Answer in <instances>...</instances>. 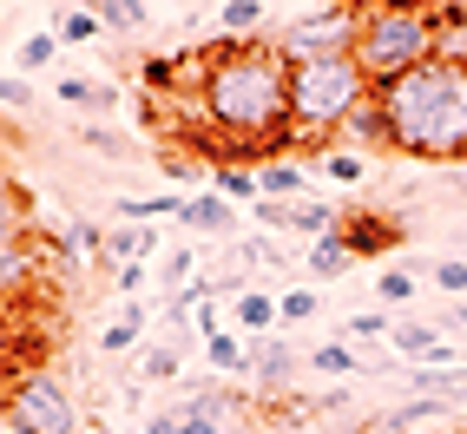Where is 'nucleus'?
I'll use <instances>...</instances> for the list:
<instances>
[{
	"label": "nucleus",
	"mask_w": 467,
	"mask_h": 434,
	"mask_svg": "<svg viewBox=\"0 0 467 434\" xmlns=\"http://www.w3.org/2000/svg\"><path fill=\"white\" fill-rule=\"evenodd\" d=\"M395 323H389V309H362V316H349L342 323V336H356V343H376V336H389Z\"/></svg>",
	"instance_id": "obj_36"
},
{
	"label": "nucleus",
	"mask_w": 467,
	"mask_h": 434,
	"mask_svg": "<svg viewBox=\"0 0 467 434\" xmlns=\"http://www.w3.org/2000/svg\"><path fill=\"white\" fill-rule=\"evenodd\" d=\"M0 434H34V428H20V421H7V415H0Z\"/></svg>",
	"instance_id": "obj_50"
},
{
	"label": "nucleus",
	"mask_w": 467,
	"mask_h": 434,
	"mask_svg": "<svg viewBox=\"0 0 467 434\" xmlns=\"http://www.w3.org/2000/svg\"><path fill=\"white\" fill-rule=\"evenodd\" d=\"M86 434H99V428H86Z\"/></svg>",
	"instance_id": "obj_54"
},
{
	"label": "nucleus",
	"mask_w": 467,
	"mask_h": 434,
	"mask_svg": "<svg viewBox=\"0 0 467 434\" xmlns=\"http://www.w3.org/2000/svg\"><path fill=\"white\" fill-rule=\"evenodd\" d=\"M159 165H165V178H211V171H198V159H192V151H159Z\"/></svg>",
	"instance_id": "obj_41"
},
{
	"label": "nucleus",
	"mask_w": 467,
	"mask_h": 434,
	"mask_svg": "<svg viewBox=\"0 0 467 434\" xmlns=\"http://www.w3.org/2000/svg\"><path fill=\"white\" fill-rule=\"evenodd\" d=\"M204 362L217 376H231V382H251V336H237V329L204 336Z\"/></svg>",
	"instance_id": "obj_15"
},
{
	"label": "nucleus",
	"mask_w": 467,
	"mask_h": 434,
	"mask_svg": "<svg viewBox=\"0 0 467 434\" xmlns=\"http://www.w3.org/2000/svg\"><path fill=\"white\" fill-rule=\"evenodd\" d=\"M7 382H14V376H7V362H0V395H7Z\"/></svg>",
	"instance_id": "obj_51"
},
{
	"label": "nucleus",
	"mask_w": 467,
	"mask_h": 434,
	"mask_svg": "<svg viewBox=\"0 0 467 434\" xmlns=\"http://www.w3.org/2000/svg\"><path fill=\"white\" fill-rule=\"evenodd\" d=\"M178 434H224V421H204V415H178Z\"/></svg>",
	"instance_id": "obj_45"
},
{
	"label": "nucleus",
	"mask_w": 467,
	"mask_h": 434,
	"mask_svg": "<svg viewBox=\"0 0 467 434\" xmlns=\"http://www.w3.org/2000/svg\"><path fill=\"white\" fill-rule=\"evenodd\" d=\"M415 388L434 401H467V368H415Z\"/></svg>",
	"instance_id": "obj_30"
},
{
	"label": "nucleus",
	"mask_w": 467,
	"mask_h": 434,
	"mask_svg": "<svg viewBox=\"0 0 467 434\" xmlns=\"http://www.w3.org/2000/svg\"><path fill=\"white\" fill-rule=\"evenodd\" d=\"M441 53V20L434 14H362L356 26V67L368 86H389L401 73L428 67V59Z\"/></svg>",
	"instance_id": "obj_4"
},
{
	"label": "nucleus",
	"mask_w": 467,
	"mask_h": 434,
	"mask_svg": "<svg viewBox=\"0 0 467 434\" xmlns=\"http://www.w3.org/2000/svg\"><path fill=\"white\" fill-rule=\"evenodd\" d=\"M53 243H59V257H73V264H92V257H106V231L92 224V217H73V224L59 231Z\"/></svg>",
	"instance_id": "obj_23"
},
{
	"label": "nucleus",
	"mask_w": 467,
	"mask_h": 434,
	"mask_svg": "<svg viewBox=\"0 0 467 434\" xmlns=\"http://www.w3.org/2000/svg\"><path fill=\"white\" fill-rule=\"evenodd\" d=\"M0 106L26 112V106H34V86H26V79H0Z\"/></svg>",
	"instance_id": "obj_43"
},
{
	"label": "nucleus",
	"mask_w": 467,
	"mask_h": 434,
	"mask_svg": "<svg viewBox=\"0 0 467 434\" xmlns=\"http://www.w3.org/2000/svg\"><path fill=\"white\" fill-rule=\"evenodd\" d=\"M323 296L317 290H276V323H317Z\"/></svg>",
	"instance_id": "obj_33"
},
{
	"label": "nucleus",
	"mask_w": 467,
	"mask_h": 434,
	"mask_svg": "<svg viewBox=\"0 0 467 434\" xmlns=\"http://www.w3.org/2000/svg\"><path fill=\"white\" fill-rule=\"evenodd\" d=\"M290 376H296V349L284 336H251V388L276 395V388H290Z\"/></svg>",
	"instance_id": "obj_10"
},
{
	"label": "nucleus",
	"mask_w": 467,
	"mask_h": 434,
	"mask_svg": "<svg viewBox=\"0 0 467 434\" xmlns=\"http://www.w3.org/2000/svg\"><path fill=\"white\" fill-rule=\"evenodd\" d=\"M204 151L211 165H244V159H290V59L276 40H211L204 46Z\"/></svg>",
	"instance_id": "obj_1"
},
{
	"label": "nucleus",
	"mask_w": 467,
	"mask_h": 434,
	"mask_svg": "<svg viewBox=\"0 0 467 434\" xmlns=\"http://www.w3.org/2000/svg\"><path fill=\"white\" fill-rule=\"evenodd\" d=\"M434 290H441V296H467V257H441V264H434Z\"/></svg>",
	"instance_id": "obj_37"
},
{
	"label": "nucleus",
	"mask_w": 467,
	"mask_h": 434,
	"mask_svg": "<svg viewBox=\"0 0 467 434\" xmlns=\"http://www.w3.org/2000/svg\"><path fill=\"white\" fill-rule=\"evenodd\" d=\"M257 191L276 198V204H296V198L309 191V165L296 159V151H290V159H264V165H257Z\"/></svg>",
	"instance_id": "obj_14"
},
{
	"label": "nucleus",
	"mask_w": 467,
	"mask_h": 434,
	"mask_svg": "<svg viewBox=\"0 0 467 434\" xmlns=\"http://www.w3.org/2000/svg\"><path fill=\"white\" fill-rule=\"evenodd\" d=\"M356 26H362V7H323V14H303L296 26L276 34V53L290 67H309V59H349L356 53Z\"/></svg>",
	"instance_id": "obj_6"
},
{
	"label": "nucleus",
	"mask_w": 467,
	"mask_h": 434,
	"mask_svg": "<svg viewBox=\"0 0 467 434\" xmlns=\"http://www.w3.org/2000/svg\"><path fill=\"white\" fill-rule=\"evenodd\" d=\"M336 231V211L323 198H296L284 204V237H329Z\"/></svg>",
	"instance_id": "obj_22"
},
{
	"label": "nucleus",
	"mask_w": 467,
	"mask_h": 434,
	"mask_svg": "<svg viewBox=\"0 0 467 434\" xmlns=\"http://www.w3.org/2000/svg\"><path fill=\"white\" fill-rule=\"evenodd\" d=\"M309 368H317V376H356V349L349 343H317V349H309Z\"/></svg>",
	"instance_id": "obj_32"
},
{
	"label": "nucleus",
	"mask_w": 467,
	"mask_h": 434,
	"mask_svg": "<svg viewBox=\"0 0 467 434\" xmlns=\"http://www.w3.org/2000/svg\"><path fill=\"white\" fill-rule=\"evenodd\" d=\"M99 34H106V20H99V7H86V0L53 14V40H59V46H92Z\"/></svg>",
	"instance_id": "obj_21"
},
{
	"label": "nucleus",
	"mask_w": 467,
	"mask_h": 434,
	"mask_svg": "<svg viewBox=\"0 0 467 434\" xmlns=\"http://www.w3.org/2000/svg\"><path fill=\"white\" fill-rule=\"evenodd\" d=\"M389 112V151L421 165H467V67L434 53L428 67L376 86Z\"/></svg>",
	"instance_id": "obj_2"
},
{
	"label": "nucleus",
	"mask_w": 467,
	"mask_h": 434,
	"mask_svg": "<svg viewBox=\"0 0 467 434\" xmlns=\"http://www.w3.org/2000/svg\"><path fill=\"white\" fill-rule=\"evenodd\" d=\"M178 224L198 231V237H237V204H224L217 191H198L178 204Z\"/></svg>",
	"instance_id": "obj_11"
},
{
	"label": "nucleus",
	"mask_w": 467,
	"mask_h": 434,
	"mask_svg": "<svg viewBox=\"0 0 467 434\" xmlns=\"http://www.w3.org/2000/svg\"><path fill=\"white\" fill-rule=\"evenodd\" d=\"M303 264H309V276H317V284H336V276H349V264H356V257H349V243L329 231V237L309 243V257H303Z\"/></svg>",
	"instance_id": "obj_24"
},
{
	"label": "nucleus",
	"mask_w": 467,
	"mask_h": 434,
	"mask_svg": "<svg viewBox=\"0 0 467 434\" xmlns=\"http://www.w3.org/2000/svg\"><path fill=\"white\" fill-rule=\"evenodd\" d=\"M270 434H276V428H270Z\"/></svg>",
	"instance_id": "obj_56"
},
{
	"label": "nucleus",
	"mask_w": 467,
	"mask_h": 434,
	"mask_svg": "<svg viewBox=\"0 0 467 434\" xmlns=\"http://www.w3.org/2000/svg\"><path fill=\"white\" fill-rule=\"evenodd\" d=\"M139 284H145V264H126V270H119V290H126V296H139Z\"/></svg>",
	"instance_id": "obj_47"
},
{
	"label": "nucleus",
	"mask_w": 467,
	"mask_h": 434,
	"mask_svg": "<svg viewBox=\"0 0 467 434\" xmlns=\"http://www.w3.org/2000/svg\"><path fill=\"white\" fill-rule=\"evenodd\" d=\"M178 191H151V198H119V224H159V217H178Z\"/></svg>",
	"instance_id": "obj_25"
},
{
	"label": "nucleus",
	"mask_w": 467,
	"mask_h": 434,
	"mask_svg": "<svg viewBox=\"0 0 467 434\" xmlns=\"http://www.w3.org/2000/svg\"><path fill=\"white\" fill-rule=\"evenodd\" d=\"M0 415L34 428V434H86L79 395L59 376H47V368H20V376L7 382V395H0Z\"/></svg>",
	"instance_id": "obj_5"
},
{
	"label": "nucleus",
	"mask_w": 467,
	"mask_h": 434,
	"mask_svg": "<svg viewBox=\"0 0 467 434\" xmlns=\"http://www.w3.org/2000/svg\"><path fill=\"white\" fill-rule=\"evenodd\" d=\"M204 191H217L224 204H237V211H251L264 191H257V171L251 165H211V178H204Z\"/></svg>",
	"instance_id": "obj_20"
},
{
	"label": "nucleus",
	"mask_w": 467,
	"mask_h": 434,
	"mask_svg": "<svg viewBox=\"0 0 467 434\" xmlns=\"http://www.w3.org/2000/svg\"><path fill=\"white\" fill-rule=\"evenodd\" d=\"M448 415V401H434V395H415V401H401V408H389L376 428H389V434H409V428H421V421H441Z\"/></svg>",
	"instance_id": "obj_26"
},
{
	"label": "nucleus",
	"mask_w": 467,
	"mask_h": 434,
	"mask_svg": "<svg viewBox=\"0 0 467 434\" xmlns=\"http://www.w3.org/2000/svg\"><path fill=\"white\" fill-rule=\"evenodd\" d=\"M79 145H92L99 159H126V139H119V132H106V126H86V132H79Z\"/></svg>",
	"instance_id": "obj_40"
},
{
	"label": "nucleus",
	"mask_w": 467,
	"mask_h": 434,
	"mask_svg": "<svg viewBox=\"0 0 467 434\" xmlns=\"http://www.w3.org/2000/svg\"><path fill=\"white\" fill-rule=\"evenodd\" d=\"M336 237L349 243V257H389V251H401V243H409L401 217H389V211H368V204L336 211Z\"/></svg>",
	"instance_id": "obj_7"
},
{
	"label": "nucleus",
	"mask_w": 467,
	"mask_h": 434,
	"mask_svg": "<svg viewBox=\"0 0 467 434\" xmlns=\"http://www.w3.org/2000/svg\"><path fill=\"white\" fill-rule=\"evenodd\" d=\"M217 7H224V0H217Z\"/></svg>",
	"instance_id": "obj_55"
},
{
	"label": "nucleus",
	"mask_w": 467,
	"mask_h": 434,
	"mask_svg": "<svg viewBox=\"0 0 467 434\" xmlns=\"http://www.w3.org/2000/svg\"><path fill=\"white\" fill-rule=\"evenodd\" d=\"M368 92L376 86L362 79L356 59H309V67H290V145H296V159L309 145H336L342 119H349Z\"/></svg>",
	"instance_id": "obj_3"
},
{
	"label": "nucleus",
	"mask_w": 467,
	"mask_h": 434,
	"mask_svg": "<svg viewBox=\"0 0 467 434\" xmlns=\"http://www.w3.org/2000/svg\"><path fill=\"white\" fill-rule=\"evenodd\" d=\"M34 284H40V257H34V243H0V309L7 316H20V303L34 296Z\"/></svg>",
	"instance_id": "obj_9"
},
{
	"label": "nucleus",
	"mask_w": 467,
	"mask_h": 434,
	"mask_svg": "<svg viewBox=\"0 0 467 434\" xmlns=\"http://www.w3.org/2000/svg\"><path fill=\"white\" fill-rule=\"evenodd\" d=\"M389 349H395L401 362H415V368H454V362H461L454 336H448L441 323H395V329H389Z\"/></svg>",
	"instance_id": "obj_8"
},
{
	"label": "nucleus",
	"mask_w": 467,
	"mask_h": 434,
	"mask_svg": "<svg viewBox=\"0 0 467 434\" xmlns=\"http://www.w3.org/2000/svg\"><path fill=\"white\" fill-rule=\"evenodd\" d=\"M362 171H368L362 151H349V145H329V151H323V178H329V184H362Z\"/></svg>",
	"instance_id": "obj_31"
},
{
	"label": "nucleus",
	"mask_w": 467,
	"mask_h": 434,
	"mask_svg": "<svg viewBox=\"0 0 467 434\" xmlns=\"http://www.w3.org/2000/svg\"><path fill=\"white\" fill-rule=\"evenodd\" d=\"M145 329H151V309L132 296V303L99 329V349H106V356H139V349H145Z\"/></svg>",
	"instance_id": "obj_13"
},
{
	"label": "nucleus",
	"mask_w": 467,
	"mask_h": 434,
	"mask_svg": "<svg viewBox=\"0 0 467 434\" xmlns=\"http://www.w3.org/2000/svg\"><path fill=\"white\" fill-rule=\"evenodd\" d=\"M336 139L349 145V151H389V112H382L376 92H368V99H362L349 119H342V132H336Z\"/></svg>",
	"instance_id": "obj_12"
},
{
	"label": "nucleus",
	"mask_w": 467,
	"mask_h": 434,
	"mask_svg": "<svg viewBox=\"0 0 467 434\" xmlns=\"http://www.w3.org/2000/svg\"><path fill=\"white\" fill-rule=\"evenodd\" d=\"M461 198H467V178H461Z\"/></svg>",
	"instance_id": "obj_52"
},
{
	"label": "nucleus",
	"mask_w": 467,
	"mask_h": 434,
	"mask_svg": "<svg viewBox=\"0 0 467 434\" xmlns=\"http://www.w3.org/2000/svg\"><path fill=\"white\" fill-rule=\"evenodd\" d=\"M231 323H237V336H276V290H237Z\"/></svg>",
	"instance_id": "obj_17"
},
{
	"label": "nucleus",
	"mask_w": 467,
	"mask_h": 434,
	"mask_svg": "<svg viewBox=\"0 0 467 434\" xmlns=\"http://www.w3.org/2000/svg\"><path fill=\"white\" fill-rule=\"evenodd\" d=\"M434 20H467V0H434Z\"/></svg>",
	"instance_id": "obj_48"
},
{
	"label": "nucleus",
	"mask_w": 467,
	"mask_h": 434,
	"mask_svg": "<svg viewBox=\"0 0 467 434\" xmlns=\"http://www.w3.org/2000/svg\"><path fill=\"white\" fill-rule=\"evenodd\" d=\"M441 329H448V336H454V329H467V303H461V296L441 309Z\"/></svg>",
	"instance_id": "obj_46"
},
{
	"label": "nucleus",
	"mask_w": 467,
	"mask_h": 434,
	"mask_svg": "<svg viewBox=\"0 0 467 434\" xmlns=\"http://www.w3.org/2000/svg\"><path fill=\"white\" fill-rule=\"evenodd\" d=\"M26 237V191L7 165V151H0V243H20Z\"/></svg>",
	"instance_id": "obj_19"
},
{
	"label": "nucleus",
	"mask_w": 467,
	"mask_h": 434,
	"mask_svg": "<svg viewBox=\"0 0 467 434\" xmlns=\"http://www.w3.org/2000/svg\"><path fill=\"white\" fill-rule=\"evenodd\" d=\"M67 7H79V0H67Z\"/></svg>",
	"instance_id": "obj_53"
},
{
	"label": "nucleus",
	"mask_w": 467,
	"mask_h": 434,
	"mask_svg": "<svg viewBox=\"0 0 467 434\" xmlns=\"http://www.w3.org/2000/svg\"><path fill=\"white\" fill-rule=\"evenodd\" d=\"M53 99H59V106H73V112H112V106H119V92L99 86V79H86V73H67V79H53Z\"/></svg>",
	"instance_id": "obj_18"
},
{
	"label": "nucleus",
	"mask_w": 467,
	"mask_h": 434,
	"mask_svg": "<svg viewBox=\"0 0 467 434\" xmlns=\"http://www.w3.org/2000/svg\"><path fill=\"white\" fill-rule=\"evenodd\" d=\"M92 7H99L106 34H145V26H151V7H145V0H92Z\"/></svg>",
	"instance_id": "obj_27"
},
{
	"label": "nucleus",
	"mask_w": 467,
	"mask_h": 434,
	"mask_svg": "<svg viewBox=\"0 0 467 434\" xmlns=\"http://www.w3.org/2000/svg\"><path fill=\"white\" fill-rule=\"evenodd\" d=\"M237 257H244V264H276V270L290 264L284 243H264V237H244V243H237Z\"/></svg>",
	"instance_id": "obj_38"
},
{
	"label": "nucleus",
	"mask_w": 467,
	"mask_h": 434,
	"mask_svg": "<svg viewBox=\"0 0 467 434\" xmlns=\"http://www.w3.org/2000/svg\"><path fill=\"white\" fill-rule=\"evenodd\" d=\"M441 59L467 67V20H441Z\"/></svg>",
	"instance_id": "obj_39"
},
{
	"label": "nucleus",
	"mask_w": 467,
	"mask_h": 434,
	"mask_svg": "<svg viewBox=\"0 0 467 434\" xmlns=\"http://www.w3.org/2000/svg\"><path fill=\"white\" fill-rule=\"evenodd\" d=\"M376 296H382V309H409V303L421 296V276H415V270H401V264H395V270L382 264V276H376Z\"/></svg>",
	"instance_id": "obj_29"
},
{
	"label": "nucleus",
	"mask_w": 467,
	"mask_h": 434,
	"mask_svg": "<svg viewBox=\"0 0 467 434\" xmlns=\"http://www.w3.org/2000/svg\"><path fill=\"white\" fill-rule=\"evenodd\" d=\"M192 323H198V336H217V329H224V316H217V303H198V309H192Z\"/></svg>",
	"instance_id": "obj_44"
},
{
	"label": "nucleus",
	"mask_w": 467,
	"mask_h": 434,
	"mask_svg": "<svg viewBox=\"0 0 467 434\" xmlns=\"http://www.w3.org/2000/svg\"><path fill=\"white\" fill-rule=\"evenodd\" d=\"M53 59H59V40H53V34H26V40H20V67H26V73H47Z\"/></svg>",
	"instance_id": "obj_35"
},
{
	"label": "nucleus",
	"mask_w": 467,
	"mask_h": 434,
	"mask_svg": "<svg viewBox=\"0 0 467 434\" xmlns=\"http://www.w3.org/2000/svg\"><path fill=\"white\" fill-rule=\"evenodd\" d=\"M362 14H434V0H362Z\"/></svg>",
	"instance_id": "obj_42"
},
{
	"label": "nucleus",
	"mask_w": 467,
	"mask_h": 434,
	"mask_svg": "<svg viewBox=\"0 0 467 434\" xmlns=\"http://www.w3.org/2000/svg\"><path fill=\"white\" fill-rule=\"evenodd\" d=\"M217 26H224V40H257L264 0H224V7H217Z\"/></svg>",
	"instance_id": "obj_28"
},
{
	"label": "nucleus",
	"mask_w": 467,
	"mask_h": 434,
	"mask_svg": "<svg viewBox=\"0 0 467 434\" xmlns=\"http://www.w3.org/2000/svg\"><path fill=\"white\" fill-rule=\"evenodd\" d=\"M145 434H178V408H171V415H151V421H145Z\"/></svg>",
	"instance_id": "obj_49"
},
{
	"label": "nucleus",
	"mask_w": 467,
	"mask_h": 434,
	"mask_svg": "<svg viewBox=\"0 0 467 434\" xmlns=\"http://www.w3.org/2000/svg\"><path fill=\"white\" fill-rule=\"evenodd\" d=\"M159 276H165V290H184V284L198 276V251H192V243H178V251L159 264Z\"/></svg>",
	"instance_id": "obj_34"
},
{
	"label": "nucleus",
	"mask_w": 467,
	"mask_h": 434,
	"mask_svg": "<svg viewBox=\"0 0 467 434\" xmlns=\"http://www.w3.org/2000/svg\"><path fill=\"white\" fill-rule=\"evenodd\" d=\"M159 243H165L159 224H119V231H106V264H119V270H126V264H145Z\"/></svg>",
	"instance_id": "obj_16"
}]
</instances>
